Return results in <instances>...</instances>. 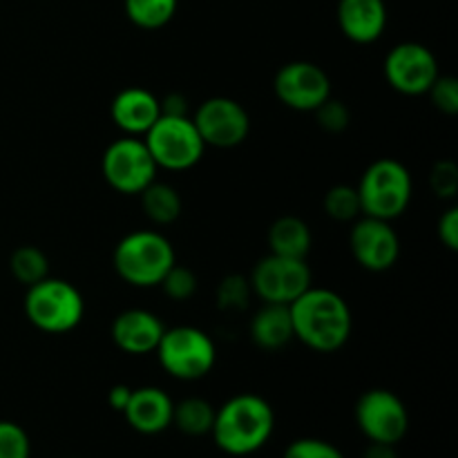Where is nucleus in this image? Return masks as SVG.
<instances>
[{
  "mask_svg": "<svg viewBox=\"0 0 458 458\" xmlns=\"http://www.w3.org/2000/svg\"><path fill=\"white\" fill-rule=\"evenodd\" d=\"M173 410L174 403L168 392L161 387H139L132 389L123 416L134 432L157 437L173 425Z\"/></svg>",
  "mask_w": 458,
  "mask_h": 458,
  "instance_id": "nucleus-17",
  "label": "nucleus"
},
{
  "mask_svg": "<svg viewBox=\"0 0 458 458\" xmlns=\"http://www.w3.org/2000/svg\"><path fill=\"white\" fill-rule=\"evenodd\" d=\"M356 425L369 443L398 445L410 432V411L389 389H369L356 403Z\"/></svg>",
  "mask_w": 458,
  "mask_h": 458,
  "instance_id": "nucleus-9",
  "label": "nucleus"
},
{
  "mask_svg": "<svg viewBox=\"0 0 458 458\" xmlns=\"http://www.w3.org/2000/svg\"><path fill=\"white\" fill-rule=\"evenodd\" d=\"M429 186L438 199H454L458 192V165L454 161H437L429 173Z\"/></svg>",
  "mask_w": 458,
  "mask_h": 458,
  "instance_id": "nucleus-31",
  "label": "nucleus"
},
{
  "mask_svg": "<svg viewBox=\"0 0 458 458\" xmlns=\"http://www.w3.org/2000/svg\"><path fill=\"white\" fill-rule=\"evenodd\" d=\"M191 119L206 146L222 148V150L242 146L250 132L249 112L231 97L206 98Z\"/></svg>",
  "mask_w": 458,
  "mask_h": 458,
  "instance_id": "nucleus-11",
  "label": "nucleus"
},
{
  "mask_svg": "<svg viewBox=\"0 0 458 458\" xmlns=\"http://www.w3.org/2000/svg\"><path fill=\"white\" fill-rule=\"evenodd\" d=\"M325 213L335 222H356L362 215L360 197H358V188L349 186V183H335L327 191L325 195Z\"/></svg>",
  "mask_w": 458,
  "mask_h": 458,
  "instance_id": "nucleus-25",
  "label": "nucleus"
},
{
  "mask_svg": "<svg viewBox=\"0 0 458 458\" xmlns=\"http://www.w3.org/2000/svg\"><path fill=\"white\" fill-rule=\"evenodd\" d=\"M164 331L165 327L159 316L146 309L121 311L110 327L112 343L130 356H146L155 352Z\"/></svg>",
  "mask_w": 458,
  "mask_h": 458,
  "instance_id": "nucleus-15",
  "label": "nucleus"
},
{
  "mask_svg": "<svg viewBox=\"0 0 458 458\" xmlns=\"http://www.w3.org/2000/svg\"><path fill=\"white\" fill-rule=\"evenodd\" d=\"M101 173L112 191L121 195H141L155 182L159 168L143 139L121 137L103 152Z\"/></svg>",
  "mask_w": 458,
  "mask_h": 458,
  "instance_id": "nucleus-8",
  "label": "nucleus"
},
{
  "mask_svg": "<svg viewBox=\"0 0 458 458\" xmlns=\"http://www.w3.org/2000/svg\"><path fill=\"white\" fill-rule=\"evenodd\" d=\"M293 335L318 353H335L349 343L353 316L347 300L331 289L309 286L289 304Z\"/></svg>",
  "mask_w": 458,
  "mask_h": 458,
  "instance_id": "nucleus-1",
  "label": "nucleus"
},
{
  "mask_svg": "<svg viewBox=\"0 0 458 458\" xmlns=\"http://www.w3.org/2000/svg\"><path fill=\"white\" fill-rule=\"evenodd\" d=\"M362 215L385 222H394L410 208L414 182L405 164L392 157H383L369 164L358 182Z\"/></svg>",
  "mask_w": 458,
  "mask_h": 458,
  "instance_id": "nucleus-4",
  "label": "nucleus"
},
{
  "mask_svg": "<svg viewBox=\"0 0 458 458\" xmlns=\"http://www.w3.org/2000/svg\"><path fill=\"white\" fill-rule=\"evenodd\" d=\"M362 458H398L396 445H385V443H369Z\"/></svg>",
  "mask_w": 458,
  "mask_h": 458,
  "instance_id": "nucleus-36",
  "label": "nucleus"
},
{
  "mask_svg": "<svg viewBox=\"0 0 458 458\" xmlns=\"http://www.w3.org/2000/svg\"><path fill=\"white\" fill-rule=\"evenodd\" d=\"M25 316L43 334H70L83 322V293L72 282L61 277H45L38 284L27 286Z\"/></svg>",
  "mask_w": 458,
  "mask_h": 458,
  "instance_id": "nucleus-5",
  "label": "nucleus"
},
{
  "mask_svg": "<svg viewBox=\"0 0 458 458\" xmlns=\"http://www.w3.org/2000/svg\"><path fill=\"white\" fill-rule=\"evenodd\" d=\"M139 197H141V208L146 217L157 226H168V224L177 222L182 215V197L170 183L155 179Z\"/></svg>",
  "mask_w": 458,
  "mask_h": 458,
  "instance_id": "nucleus-21",
  "label": "nucleus"
},
{
  "mask_svg": "<svg viewBox=\"0 0 458 458\" xmlns=\"http://www.w3.org/2000/svg\"><path fill=\"white\" fill-rule=\"evenodd\" d=\"M155 353L165 374L186 383L206 378L217 360L213 338L206 331L188 325L165 329Z\"/></svg>",
  "mask_w": 458,
  "mask_h": 458,
  "instance_id": "nucleus-6",
  "label": "nucleus"
},
{
  "mask_svg": "<svg viewBox=\"0 0 458 458\" xmlns=\"http://www.w3.org/2000/svg\"><path fill=\"white\" fill-rule=\"evenodd\" d=\"M276 429V411L258 394H237L215 410V445L228 456H250L262 450Z\"/></svg>",
  "mask_w": 458,
  "mask_h": 458,
  "instance_id": "nucleus-2",
  "label": "nucleus"
},
{
  "mask_svg": "<svg viewBox=\"0 0 458 458\" xmlns=\"http://www.w3.org/2000/svg\"><path fill=\"white\" fill-rule=\"evenodd\" d=\"M161 114L165 116H191V106L182 92H173L165 98H159Z\"/></svg>",
  "mask_w": 458,
  "mask_h": 458,
  "instance_id": "nucleus-34",
  "label": "nucleus"
},
{
  "mask_svg": "<svg viewBox=\"0 0 458 458\" xmlns=\"http://www.w3.org/2000/svg\"><path fill=\"white\" fill-rule=\"evenodd\" d=\"M253 295L249 277L244 276H226L217 286V307L222 311H242L249 307V300Z\"/></svg>",
  "mask_w": 458,
  "mask_h": 458,
  "instance_id": "nucleus-26",
  "label": "nucleus"
},
{
  "mask_svg": "<svg viewBox=\"0 0 458 458\" xmlns=\"http://www.w3.org/2000/svg\"><path fill=\"white\" fill-rule=\"evenodd\" d=\"M434 107L447 116H454L458 112V81L450 74H438L432 88L428 89Z\"/></svg>",
  "mask_w": 458,
  "mask_h": 458,
  "instance_id": "nucleus-32",
  "label": "nucleus"
},
{
  "mask_svg": "<svg viewBox=\"0 0 458 458\" xmlns=\"http://www.w3.org/2000/svg\"><path fill=\"white\" fill-rule=\"evenodd\" d=\"M349 249L353 259L371 273L389 271L401 258V240L392 228V222L367 217V215L353 222L349 233Z\"/></svg>",
  "mask_w": 458,
  "mask_h": 458,
  "instance_id": "nucleus-14",
  "label": "nucleus"
},
{
  "mask_svg": "<svg viewBox=\"0 0 458 458\" xmlns=\"http://www.w3.org/2000/svg\"><path fill=\"white\" fill-rule=\"evenodd\" d=\"M215 420V407L206 398L191 396L174 403L173 425L182 434L192 438H201L210 434Z\"/></svg>",
  "mask_w": 458,
  "mask_h": 458,
  "instance_id": "nucleus-22",
  "label": "nucleus"
},
{
  "mask_svg": "<svg viewBox=\"0 0 458 458\" xmlns=\"http://www.w3.org/2000/svg\"><path fill=\"white\" fill-rule=\"evenodd\" d=\"M114 271L125 284L137 289L159 286L165 273L177 264L173 244L157 231H134L121 237L112 255Z\"/></svg>",
  "mask_w": 458,
  "mask_h": 458,
  "instance_id": "nucleus-3",
  "label": "nucleus"
},
{
  "mask_svg": "<svg viewBox=\"0 0 458 458\" xmlns=\"http://www.w3.org/2000/svg\"><path fill=\"white\" fill-rule=\"evenodd\" d=\"M141 139L146 141L157 168L173 173L195 168L206 150L204 139L199 137L191 116L161 114Z\"/></svg>",
  "mask_w": 458,
  "mask_h": 458,
  "instance_id": "nucleus-7",
  "label": "nucleus"
},
{
  "mask_svg": "<svg viewBox=\"0 0 458 458\" xmlns=\"http://www.w3.org/2000/svg\"><path fill=\"white\" fill-rule=\"evenodd\" d=\"M112 123L125 137H143L161 116L159 97L146 88H125L110 103Z\"/></svg>",
  "mask_w": 458,
  "mask_h": 458,
  "instance_id": "nucleus-16",
  "label": "nucleus"
},
{
  "mask_svg": "<svg viewBox=\"0 0 458 458\" xmlns=\"http://www.w3.org/2000/svg\"><path fill=\"white\" fill-rule=\"evenodd\" d=\"M130 396H132V387H128V385H114L110 389V394H107V403H110L112 410L123 414V410L130 403Z\"/></svg>",
  "mask_w": 458,
  "mask_h": 458,
  "instance_id": "nucleus-35",
  "label": "nucleus"
},
{
  "mask_svg": "<svg viewBox=\"0 0 458 458\" xmlns=\"http://www.w3.org/2000/svg\"><path fill=\"white\" fill-rule=\"evenodd\" d=\"M9 271L22 286H34L49 276V259L38 246H18L9 258Z\"/></svg>",
  "mask_w": 458,
  "mask_h": 458,
  "instance_id": "nucleus-24",
  "label": "nucleus"
},
{
  "mask_svg": "<svg viewBox=\"0 0 458 458\" xmlns=\"http://www.w3.org/2000/svg\"><path fill=\"white\" fill-rule=\"evenodd\" d=\"M313 114H316L318 125H320L325 132L331 134L344 132V130L349 128V123H352V112H349V107L334 97L327 98Z\"/></svg>",
  "mask_w": 458,
  "mask_h": 458,
  "instance_id": "nucleus-29",
  "label": "nucleus"
},
{
  "mask_svg": "<svg viewBox=\"0 0 458 458\" xmlns=\"http://www.w3.org/2000/svg\"><path fill=\"white\" fill-rule=\"evenodd\" d=\"M311 244V228H309V224L304 222V219L295 217V215L277 217L276 222L271 224V228H268V250H271L273 255L307 259Z\"/></svg>",
  "mask_w": 458,
  "mask_h": 458,
  "instance_id": "nucleus-20",
  "label": "nucleus"
},
{
  "mask_svg": "<svg viewBox=\"0 0 458 458\" xmlns=\"http://www.w3.org/2000/svg\"><path fill=\"white\" fill-rule=\"evenodd\" d=\"M273 92L295 112H316L331 97V79L318 63L291 61L277 70Z\"/></svg>",
  "mask_w": 458,
  "mask_h": 458,
  "instance_id": "nucleus-13",
  "label": "nucleus"
},
{
  "mask_svg": "<svg viewBox=\"0 0 458 458\" xmlns=\"http://www.w3.org/2000/svg\"><path fill=\"white\" fill-rule=\"evenodd\" d=\"M0 458H31L30 434L13 420H0Z\"/></svg>",
  "mask_w": 458,
  "mask_h": 458,
  "instance_id": "nucleus-27",
  "label": "nucleus"
},
{
  "mask_svg": "<svg viewBox=\"0 0 458 458\" xmlns=\"http://www.w3.org/2000/svg\"><path fill=\"white\" fill-rule=\"evenodd\" d=\"M282 458H344V454L334 443L307 437L291 441Z\"/></svg>",
  "mask_w": 458,
  "mask_h": 458,
  "instance_id": "nucleus-30",
  "label": "nucleus"
},
{
  "mask_svg": "<svg viewBox=\"0 0 458 458\" xmlns=\"http://www.w3.org/2000/svg\"><path fill=\"white\" fill-rule=\"evenodd\" d=\"M293 338V322L286 304L264 302V307L250 320V340L264 352L284 349Z\"/></svg>",
  "mask_w": 458,
  "mask_h": 458,
  "instance_id": "nucleus-19",
  "label": "nucleus"
},
{
  "mask_svg": "<svg viewBox=\"0 0 458 458\" xmlns=\"http://www.w3.org/2000/svg\"><path fill=\"white\" fill-rule=\"evenodd\" d=\"M249 282L253 295H258L262 302L289 307L309 286H313V276L307 259L282 258V255L268 253L267 258L255 264Z\"/></svg>",
  "mask_w": 458,
  "mask_h": 458,
  "instance_id": "nucleus-10",
  "label": "nucleus"
},
{
  "mask_svg": "<svg viewBox=\"0 0 458 458\" xmlns=\"http://www.w3.org/2000/svg\"><path fill=\"white\" fill-rule=\"evenodd\" d=\"M179 0H125V16L141 30H161L177 13Z\"/></svg>",
  "mask_w": 458,
  "mask_h": 458,
  "instance_id": "nucleus-23",
  "label": "nucleus"
},
{
  "mask_svg": "<svg viewBox=\"0 0 458 458\" xmlns=\"http://www.w3.org/2000/svg\"><path fill=\"white\" fill-rule=\"evenodd\" d=\"M438 61L432 49L423 43H398L385 56V79L396 92L405 97H420L428 94L434 81L438 79Z\"/></svg>",
  "mask_w": 458,
  "mask_h": 458,
  "instance_id": "nucleus-12",
  "label": "nucleus"
},
{
  "mask_svg": "<svg viewBox=\"0 0 458 458\" xmlns=\"http://www.w3.org/2000/svg\"><path fill=\"white\" fill-rule=\"evenodd\" d=\"M338 25L352 43H376L387 27V4L385 0H340Z\"/></svg>",
  "mask_w": 458,
  "mask_h": 458,
  "instance_id": "nucleus-18",
  "label": "nucleus"
},
{
  "mask_svg": "<svg viewBox=\"0 0 458 458\" xmlns=\"http://www.w3.org/2000/svg\"><path fill=\"white\" fill-rule=\"evenodd\" d=\"M159 286L164 289V293L168 295L170 300H174V302H186V300H191L192 295L197 293V276L191 268L174 264V267L165 273V277L161 280Z\"/></svg>",
  "mask_w": 458,
  "mask_h": 458,
  "instance_id": "nucleus-28",
  "label": "nucleus"
},
{
  "mask_svg": "<svg viewBox=\"0 0 458 458\" xmlns=\"http://www.w3.org/2000/svg\"><path fill=\"white\" fill-rule=\"evenodd\" d=\"M438 240L450 250L458 249V208H447L438 219Z\"/></svg>",
  "mask_w": 458,
  "mask_h": 458,
  "instance_id": "nucleus-33",
  "label": "nucleus"
}]
</instances>
